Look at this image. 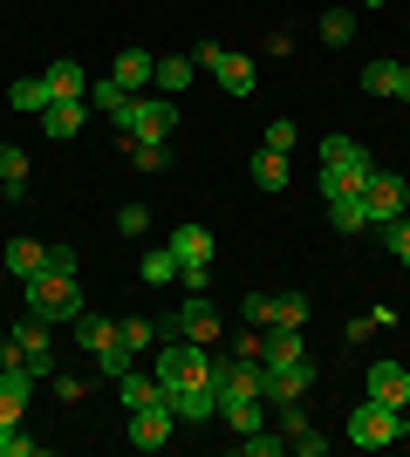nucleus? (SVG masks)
I'll return each instance as SVG.
<instances>
[{"mask_svg": "<svg viewBox=\"0 0 410 457\" xmlns=\"http://www.w3.org/2000/svg\"><path fill=\"white\" fill-rule=\"evenodd\" d=\"M21 301H28V314H41V321H76L82 314V287H76V253L55 246V267H41L21 280Z\"/></svg>", "mask_w": 410, "mask_h": 457, "instance_id": "obj_1", "label": "nucleus"}, {"mask_svg": "<svg viewBox=\"0 0 410 457\" xmlns=\"http://www.w3.org/2000/svg\"><path fill=\"white\" fill-rule=\"evenodd\" d=\"M123 137H144V144H172V130H178V103L172 96H123V110L110 116Z\"/></svg>", "mask_w": 410, "mask_h": 457, "instance_id": "obj_2", "label": "nucleus"}, {"mask_svg": "<svg viewBox=\"0 0 410 457\" xmlns=\"http://www.w3.org/2000/svg\"><path fill=\"white\" fill-rule=\"evenodd\" d=\"M164 246L178 253V280L192 287V294H205V280H213V232L205 226H192V219H185V226H172V239H164Z\"/></svg>", "mask_w": 410, "mask_h": 457, "instance_id": "obj_3", "label": "nucleus"}, {"mask_svg": "<svg viewBox=\"0 0 410 457\" xmlns=\"http://www.w3.org/2000/svg\"><path fill=\"white\" fill-rule=\"evenodd\" d=\"M404 437V410H390V403H376V396H363L349 410V444L356 451H383V444H397Z\"/></svg>", "mask_w": 410, "mask_h": 457, "instance_id": "obj_4", "label": "nucleus"}, {"mask_svg": "<svg viewBox=\"0 0 410 457\" xmlns=\"http://www.w3.org/2000/svg\"><path fill=\"white\" fill-rule=\"evenodd\" d=\"M157 328H164V335H185V342H205V348H213L226 321H219V307L205 301V294H192V301H178V307H172V314H164ZM164 335H157V342H164Z\"/></svg>", "mask_w": 410, "mask_h": 457, "instance_id": "obj_5", "label": "nucleus"}, {"mask_svg": "<svg viewBox=\"0 0 410 457\" xmlns=\"http://www.w3.org/2000/svg\"><path fill=\"white\" fill-rule=\"evenodd\" d=\"M363 205H370V226H376V219H404V212H410V178L390 171V164H376L370 185H363Z\"/></svg>", "mask_w": 410, "mask_h": 457, "instance_id": "obj_6", "label": "nucleus"}, {"mask_svg": "<svg viewBox=\"0 0 410 457\" xmlns=\"http://www.w3.org/2000/svg\"><path fill=\"white\" fill-rule=\"evenodd\" d=\"M7 342L21 348V362H28V376H35V382L55 376V348H48V321H41V314H28V321H21Z\"/></svg>", "mask_w": 410, "mask_h": 457, "instance_id": "obj_7", "label": "nucleus"}, {"mask_svg": "<svg viewBox=\"0 0 410 457\" xmlns=\"http://www.w3.org/2000/svg\"><path fill=\"white\" fill-rule=\"evenodd\" d=\"M172 430H178L172 396H164V403H144V410H130V444H137V451H164V444H172Z\"/></svg>", "mask_w": 410, "mask_h": 457, "instance_id": "obj_8", "label": "nucleus"}, {"mask_svg": "<svg viewBox=\"0 0 410 457\" xmlns=\"http://www.w3.org/2000/svg\"><path fill=\"white\" fill-rule=\"evenodd\" d=\"M172 396V417L178 423H213L219 417V382H192V389H164Z\"/></svg>", "mask_w": 410, "mask_h": 457, "instance_id": "obj_9", "label": "nucleus"}, {"mask_svg": "<svg viewBox=\"0 0 410 457\" xmlns=\"http://www.w3.org/2000/svg\"><path fill=\"white\" fill-rule=\"evenodd\" d=\"M82 123H89V96H62V103L41 110V137H55V144H69Z\"/></svg>", "mask_w": 410, "mask_h": 457, "instance_id": "obj_10", "label": "nucleus"}, {"mask_svg": "<svg viewBox=\"0 0 410 457\" xmlns=\"http://www.w3.org/2000/svg\"><path fill=\"white\" fill-rule=\"evenodd\" d=\"M0 267H7V273H21V280H28V273L55 267V246H41V239H28V232H14V239L0 246Z\"/></svg>", "mask_w": 410, "mask_h": 457, "instance_id": "obj_11", "label": "nucleus"}, {"mask_svg": "<svg viewBox=\"0 0 410 457\" xmlns=\"http://www.w3.org/2000/svg\"><path fill=\"white\" fill-rule=\"evenodd\" d=\"M213 82H219L226 96H254V89H260V62H254V55H226V48H219Z\"/></svg>", "mask_w": 410, "mask_h": 457, "instance_id": "obj_12", "label": "nucleus"}, {"mask_svg": "<svg viewBox=\"0 0 410 457\" xmlns=\"http://www.w3.org/2000/svg\"><path fill=\"white\" fill-rule=\"evenodd\" d=\"M110 76H117L130 96H144V89H151V76H157V55H151V48H117Z\"/></svg>", "mask_w": 410, "mask_h": 457, "instance_id": "obj_13", "label": "nucleus"}, {"mask_svg": "<svg viewBox=\"0 0 410 457\" xmlns=\"http://www.w3.org/2000/svg\"><path fill=\"white\" fill-rule=\"evenodd\" d=\"M370 396L390 403V410H404L410 403V369L404 362H370Z\"/></svg>", "mask_w": 410, "mask_h": 457, "instance_id": "obj_14", "label": "nucleus"}, {"mask_svg": "<svg viewBox=\"0 0 410 457\" xmlns=\"http://www.w3.org/2000/svg\"><path fill=\"white\" fill-rule=\"evenodd\" d=\"M294 355H308L301 328H260V369H280V362H294Z\"/></svg>", "mask_w": 410, "mask_h": 457, "instance_id": "obj_15", "label": "nucleus"}, {"mask_svg": "<svg viewBox=\"0 0 410 457\" xmlns=\"http://www.w3.org/2000/svg\"><path fill=\"white\" fill-rule=\"evenodd\" d=\"M376 164H322V198H363Z\"/></svg>", "mask_w": 410, "mask_h": 457, "instance_id": "obj_16", "label": "nucleus"}, {"mask_svg": "<svg viewBox=\"0 0 410 457\" xmlns=\"http://www.w3.org/2000/svg\"><path fill=\"white\" fill-rule=\"evenodd\" d=\"M219 423H226V430H239V437H247V430H260V423H267V396H219Z\"/></svg>", "mask_w": 410, "mask_h": 457, "instance_id": "obj_17", "label": "nucleus"}, {"mask_svg": "<svg viewBox=\"0 0 410 457\" xmlns=\"http://www.w3.org/2000/svg\"><path fill=\"white\" fill-rule=\"evenodd\" d=\"M41 82H48V96H55V103H62V96H89V69H82V62H69V55L48 62V69H41Z\"/></svg>", "mask_w": 410, "mask_h": 457, "instance_id": "obj_18", "label": "nucleus"}, {"mask_svg": "<svg viewBox=\"0 0 410 457\" xmlns=\"http://www.w3.org/2000/svg\"><path fill=\"white\" fill-rule=\"evenodd\" d=\"M117 396H123V410H144V403H164V382L144 376V369H123V376H117Z\"/></svg>", "mask_w": 410, "mask_h": 457, "instance_id": "obj_19", "label": "nucleus"}, {"mask_svg": "<svg viewBox=\"0 0 410 457\" xmlns=\"http://www.w3.org/2000/svg\"><path fill=\"white\" fill-rule=\"evenodd\" d=\"M117 144H123V157H130L137 171H172V164H178L172 144H144V137H123V130H117Z\"/></svg>", "mask_w": 410, "mask_h": 457, "instance_id": "obj_20", "label": "nucleus"}, {"mask_svg": "<svg viewBox=\"0 0 410 457\" xmlns=\"http://www.w3.org/2000/svg\"><path fill=\"white\" fill-rule=\"evenodd\" d=\"M76 342L89 348V355H96V348H110V342H117V321H103L96 307H82V314H76Z\"/></svg>", "mask_w": 410, "mask_h": 457, "instance_id": "obj_21", "label": "nucleus"}, {"mask_svg": "<svg viewBox=\"0 0 410 457\" xmlns=\"http://www.w3.org/2000/svg\"><path fill=\"white\" fill-rule=\"evenodd\" d=\"M7 103H14V110H28V116H41L55 96H48V82H41V76H21V82H7Z\"/></svg>", "mask_w": 410, "mask_h": 457, "instance_id": "obj_22", "label": "nucleus"}, {"mask_svg": "<svg viewBox=\"0 0 410 457\" xmlns=\"http://www.w3.org/2000/svg\"><path fill=\"white\" fill-rule=\"evenodd\" d=\"M198 76V69H192V55H157V96H178V89H185V82H192Z\"/></svg>", "mask_w": 410, "mask_h": 457, "instance_id": "obj_23", "label": "nucleus"}, {"mask_svg": "<svg viewBox=\"0 0 410 457\" xmlns=\"http://www.w3.org/2000/svg\"><path fill=\"white\" fill-rule=\"evenodd\" d=\"M254 185L267 191V198H273V191H288V157H280V151H254Z\"/></svg>", "mask_w": 410, "mask_h": 457, "instance_id": "obj_24", "label": "nucleus"}, {"mask_svg": "<svg viewBox=\"0 0 410 457\" xmlns=\"http://www.w3.org/2000/svg\"><path fill=\"white\" fill-rule=\"evenodd\" d=\"M376 239H383V253H390V260H404V267H410V212H404V219H376Z\"/></svg>", "mask_w": 410, "mask_h": 457, "instance_id": "obj_25", "label": "nucleus"}, {"mask_svg": "<svg viewBox=\"0 0 410 457\" xmlns=\"http://www.w3.org/2000/svg\"><path fill=\"white\" fill-rule=\"evenodd\" d=\"M308 314H314V301L294 287V294H273V328H308Z\"/></svg>", "mask_w": 410, "mask_h": 457, "instance_id": "obj_26", "label": "nucleus"}, {"mask_svg": "<svg viewBox=\"0 0 410 457\" xmlns=\"http://www.w3.org/2000/svg\"><path fill=\"white\" fill-rule=\"evenodd\" d=\"M329 226L335 232H370V205L363 198H329Z\"/></svg>", "mask_w": 410, "mask_h": 457, "instance_id": "obj_27", "label": "nucleus"}, {"mask_svg": "<svg viewBox=\"0 0 410 457\" xmlns=\"http://www.w3.org/2000/svg\"><path fill=\"white\" fill-rule=\"evenodd\" d=\"M137 280H151V287L178 280V253H172V246H151L144 260H137Z\"/></svg>", "mask_w": 410, "mask_h": 457, "instance_id": "obj_28", "label": "nucleus"}, {"mask_svg": "<svg viewBox=\"0 0 410 457\" xmlns=\"http://www.w3.org/2000/svg\"><path fill=\"white\" fill-rule=\"evenodd\" d=\"M157 335H164V328H157V321H144V314H123V321H117V342L130 348V355H144V348H151Z\"/></svg>", "mask_w": 410, "mask_h": 457, "instance_id": "obj_29", "label": "nucleus"}, {"mask_svg": "<svg viewBox=\"0 0 410 457\" xmlns=\"http://www.w3.org/2000/svg\"><path fill=\"white\" fill-rule=\"evenodd\" d=\"M322 41H329V48H349L356 41V7H329V14H322Z\"/></svg>", "mask_w": 410, "mask_h": 457, "instance_id": "obj_30", "label": "nucleus"}, {"mask_svg": "<svg viewBox=\"0 0 410 457\" xmlns=\"http://www.w3.org/2000/svg\"><path fill=\"white\" fill-rule=\"evenodd\" d=\"M123 96H130V89H123L117 76H96V82H89V110H103V116H117V110H123Z\"/></svg>", "mask_w": 410, "mask_h": 457, "instance_id": "obj_31", "label": "nucleus"}, {"mask_svg": "<svg viewBox=\"0 0 410 457\" xmlns=\"http://www.w3.org/2000/svg\"><path fill=\"white\" fill-rule=\"evenodd\" d=\"M322 164H370V151L356 137H322Z\"/></svg>", "mask_w": 410, "mask_h": 457, "instance_id": "obj_32", "label": "nucleus"}, {"mask_svg": "<svg viewBox=\"0 0 410 457\" xmlns=\"http://www.w3.org/2000/svg\"><path fill=\"white\" fill-rule=\"evenodd\" d=\"M239 321H247V328H273V294H260V287H254V294L239 301Z\"/></svg>", "mask_w": 410, "mask_h": 457, "instance_id": "obj_33", "label": "nucleus"}, {"mask_svg": "<svg viewBox=\"0 0 410 457\" xmlns=\"http://www.w3.org/2000/svg\"><path fill=\"white\" fill-rule=\"evenodd\" d=\"M239 451H247V457H280V451H288V437H273L267 423H260V430H247V437H239Z\"/></svg>", "mask_w": 410, "mask_h": 457, "instance_id": "obj_34", "label": "nucleus"}, {"mask_svg": "<svg viewBox=\"0 0 410 457\" xmlns=\"http://www.w3.org/2000/svg\"><path fill=\"white\" fill-rule=\"evenodd\" d=\"M0 185H28V151L21 144H0Z\"/></svg>", "mask_w": 410, "mask_h": 457, "instance_id": "obj_35", "label": "nucleus"}, {"mask_svg": "<svg viewBox=\"0 0 410 457\" xmlns=\"http://www.w3.org/2000/svg\"><path fill=\"white\" fill-rule=\"evenodd\" d=\"M117 232H123V239H144V232H151V205H137V198H130V205L117 212Z\"/></svg>", "mask_w": 410, "mask_h": 457, "instance_id": "obj_36", "label": "nucleus"}, {"mask_svg": "<svg viewBox=\"0 0 410 457\" xmlns=\"http://www.w3.org/2000/svg\"><path fill=\"white\" fill-rule=\"evenodd\" d=\"M294 137H301V130H294V116H273V123H267V144H260V151H280V157H288V151H294Z\"/></svg>", "mask_w": 410, "mask_h": 457, "instance_id": "obj_37", "label": "nucleus"}, {"mask_svg": "<svg viewBox=\"0 0 410 457\" xmlns=\"http://www.w3.org/2000/svg\"><path fill=\"white\" fill-rule=\"evenodd\" d=\"M41 444L35 437H21V423H0V457H35Z\"/></svg>", "mask_w": 410, "mask_h": 457, "instance_id": "obj_38", "label": "nucleus"}, {"mask_svg": "<svg viewBox=\"0 0 410 457\" xmlns=\"http://www.w3.org/2000/svg\"><path fill=\"white\" fill-rule=\"evenodd\" d=\"M96 369H103V376H123V369H137V355L123 342H110V348H96Z\"/></svg>", "mask_w": 410, "mask_h": 457, "instance_id": "obj_39", "label": "nucleus"}, {"mask_svg": "<svg viewBox=\"0 0 410 457\" xmlns=\"http://www.w3.org/2000/svg\"><path fill=\"white\" fill-rule=\"evenodd\" d=\"M390 82H397V62H370L363 69V89L370 96H390Z\"/></svg>", "mask_w": 410, "mask_h": 457, "instance_id": "obj_40", "label": "nucleus"}, {"mask_svg": "<svg viewBox=\"0 0 410 457\" xmlns=\"http://www.w3.org/2000/svg\"><path fill=\"white\" fill-rule=\"evenodd\" d=\"M288 451H294V457H322V451H329V437L308 423V430H294V437H288Z\"/></svg>", "mask_w": 410, "mask_h": 457, "instance_id": "obj_41", "label": "nucleus"}, {"mask_svg": "<svg viewBox=\"0 0 410 457\" xmlns=\"http://www.w3.org/2000/svg\"><path fill=\"white\" fill-rule=\"evenodd\" d=\"M233 355H247V362H260V328H239V335H233Z\"/></svg>", "mask_w": 410, "mask_h": 457, "instance_id": "obj_42", "label": "nucleus"}, {"mask_svg": "<svg viewBox=\"0 0 410 457\" xmlns=\"http://www.w3.org/2000/svg\"><path fill=\"white\" fill-rule=\"evenodd\" d=\"M48 382H55V396H62V403H76L82 389H89V382H82V376H48Z\"/></svg>", "mask_w": 410, "mask_h": 457, "instance_id": "obj_43", "label": "nucleus"}, {"mask_svg": "<svg viewBox=\"0 0 410 457\" xmlns=\"http://www.w3.org/2000/svg\"><path fill=\"white\" fill-rule=\"evenodd\" d=\"M370 335H376V321H370V314H356V321L342 328V342H370Z\"/></svg>", "mask_w": 410, "mask_h": 457, "instance_id": "obj_44", "label": "nucleus"}, {"mask_svg": "<svg viewBox=\"0 0 410 457\" xmlns=\"http://www.w3.org/2000/svg\"><path fill=\"white\" fill-rule=\"evenodd\" d=\"M213 62H219V41H198V48H192V69H205V76H213Z\"/></svg>", "mask_w": 410, "mask_h": 457, "instance_id": "obj_45", "label": "nucleus"}, {"mask_svg": "<svg viewBox=\"0 0 410 457\" xmlns=\"http://www.w3.org/2000/svg\"><path fill=\"white\" fill-rule=\"evenodd\" d=\"M390 96H397V103H410V62H397V82H390Z\"/></svg>", "mask_w": 410, "mask_h": 457, "instance_id": "obj_46", "label": "nucleus"}, {"mask_svg": "<svg viewBox=\"0 0 410 457\" xmlns=\"http://www.w3.org/2000/svg\"><path fill=\"white\" fill-rule=\"evenodd\" d=\"M363 7H370V14H376V7H383V0H363Z\"/></svg>", "mask_w": 410, "mask_h": 457, "instance_id": "obj_47", "label": "nucleus"}, {"mask_svg": "<svg viewBox=\"0 0 410 457\" xmlns=\"http://www.w3.org/2000/svg\"><path fill=\"white\" fill-rule=\"evenodd\" d=\"M0 348H7V335H0Z\"/></svg>", "mask_w": 410, "mask_h": 457, "instance_id": "obj_48", "label": "nucleus"}]
</instances>
